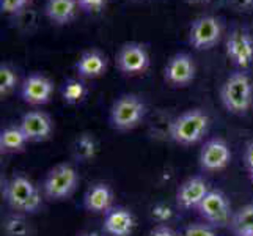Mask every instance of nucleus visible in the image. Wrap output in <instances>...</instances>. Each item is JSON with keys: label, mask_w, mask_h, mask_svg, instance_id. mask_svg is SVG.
Here are the masks:
<instances>
[{"label": "nucleus", "mask_w": 253, "mask_h": 236, "mask_svg": "<svg viewBox=\"0 0 253 236\" xmlns=\"http://www.w3.org/2000/svg\"><path fill=\"white\" fill-rule=\"evenodd\" d=\"M220 99L225 109L234 115H244L252 107L253 87L250 77L242 73H233L222 85Z\"/></svg>", "instance_id": "1"}, {"label": "nucleus", "mask_w": 253, "mask_h": 236, "mask_svg": "<svg viewBox=\"0 0 253 236\" xmlns=\"http://www.w3.org/2000/svg\"><path fill=\"white\" fill-rule=\"evenodd\" d=\"M208 126L209 117L206 113L200 109H192L181 113L179 117L171 121L169 126V133L176 143L192 145L205 137V134L208 133Z\"/></svg>", "instance_id": "2"}, {"label": "nucleus", "mask_w": 253, "mask_h": 236, "mask_svg": "<svg viewBox=\"0 0 253 236\" xmlns=\"http://www.w3.org/2000/svg\"><path fill=\"white\" fill-rule=\"evenodd\" d=\"M3 195L16 211L33 213L41 205L40 190L37 186H33V183L29 178L22 177V175H16L10 181L5 183Z\"/></svg>", "instance_id": "3"}, {"label": "nucleus", "mask_w": 253, "mask_h": 236, "mask_svg": "<svg viewBox=\"0 0 253 236\" xmlns=\"http://www.w3.org/2000/svg\"><path fill=\"white\" fill-rule=\"evenodd\" d=\"M146 107L135 94H125L113 102L110 110V123L118 131H129L143 120Z\"/></svg>", "instance_id": "4"}, {"label": "nucleus", "mask_w": 253, "mask_h": 236, "mask_svg": "<svg viewBox=\"0 0 253 236\" xmlns=\"http://www.w3.org/2000/svg\"><path fill=\"white\" fill-rule=\"evenodd\" d=\"M222 37V22L219 17L203 14L194 19L189 30V43L198 50L211 49Z\"/></svg>", "instance_id": "5"}, {"label": "nucleus", "mask_w": 253, "mask_h": 236, "mask_svg": "<svg viewBox=\"0 0 253 236\" xmlns=\"http://www.w3.org/2000/svg\"><path fill=\"white\" fill-rule=\"evenodd\" d=\"M77 181H79V177L73 165L60 164L49 172L42 189H44L46 197L52 200H62L73 194Z\"/></svg>", "instance_id": "6"}, {"label": "nucleus", "mask_w": 253, "mask_h": 236, "mask_svg": "<svg viewBox=\"0 0 253 236\" xmlns=\"http://www.w3.org/2000/svg\"><path fill=\"white\" fill-rule=\"evenodd\" d=\"M226 55L241 69L253 62V38L246 27H234L226 37Z\"/></svg>", "instance_id": "7"}, {"label": "nucleus", "mask_w": 253, "mask_h": 236, "mask_svg": "<svg viewBox=\"0 0 253 236\" xmlns=\"http://www.w3.org/2000/svg\"><path fill=\"white\" fill-rule=\"evenodd\" d=\"M117 66L123 74H140L150 66V55L140 43H126L117 54Z\"/></svg>", "instance_id": "8"}, {"label": "nucleus", "mask_w": 253, "mask_h": 236, "mask_svg": "<svg viewBox=\"0 0 253 236\" xmlns=\"http://www.w3.org/2000/svg\"><path fill=\"white\" fill-rule=\"evenodd\" d=\"M198 213L212 225H225L230 222L231 208L220 190H209L203 202L198 205Z\"/></svg>", "instance_id": "9"}, {"label": "nucleus", "mask_w": 253, "mask_h": 236, "mask_svg": "<svg viewBox=\"0 0 253 236\" xmlns=\"http://www.w3.org/2000/svg\"><path fill=\"white\" fill-rule=\"evenodd\" d=\"M164 76H165V81L174 87L187 85L189 82L194 81V77H195L194 60H192L190 55L184 54V52L174 54L167 62V65H165Z\"/></svg>", "instance_id": "10"}, {"label": "nucleus", "mask_w": 253, "mask_h": 236, "mask_svg": "<svg viewBox=\"0 0 253 236\" xmlns=\"http://www.w3.org/2000/svg\"><path fill=\"white\" fill-rule=\"evenodd\" d=\"M231 159L230 146L222 139H211L208 141L200 153V164L205 170H222L228 165Z\"/></svg>", "instance_id": "11"}, {"label": "nucleus", "mask_w": 253, "mask_h": 236, "mask_svg": "<svg viewBox=\"0 0 253 236\" xmlns=\"http://www.w3.org/2000/svg\"><path fill=\"white\" fill-rule=\"evenodd\" d=\"M19 128L25 134L29 142H40L47 139L52 133V121L44 112L32 110L24 113Z\"/></svg>", "instance_id": "12"}, {"label": "nucleus", "mask_w": 253, "mask_h": 236, "mask_svg": "<svg viewBox=\"0 0 253 236\" xmlns=\"http://www.w3.org/2000/svg\"><path fill=\"white\" fill-rule=\"evenodd\" d=\"M52 90H54V85L46 76L32 74L24 81L21 94L25 102L32 104V106H40L50 99Z\"/></svg>", "instance_id": "13"}, {"label": "nucleus", "mask_w": 253, "mask_h": 236, "mask_svg": "<svg viewBox=\"0 0 253 236\" xmlns=\"http://www.w3.org/2000/svg\"><path fill=\"white\" fill-rule=\"evenodd\" d=\"M134 227V214L126 208H110L104 216V230L112 236H129Z\"/></svg>", "instance_id": "14"}, {"label": "nucleus", "mask_w": 253, "mask_h": 236, "mask_svg": "<svg viewBox=\"0 0 253 236\" xmlns=\"http://www.w3.org/2000/svg\"><path fill=\"white\" fill-rule=\"evenodd\" d=\"M208 185L203 178L194 177L184 181L178 189L176 202L181 208H198V205L203 202V198L208 195Z\"/></svg>", "instance_id": "15"}, {"label": "nucleus", "mask_w": 253, "mask_h": 236, "mask_svg": "<svg viewBox=\"0 0 253 236\" xmlns=\"http://www.w3.org/2000/svg\"><path fill=\"white\" fill-rule=\"evenodd\" d=\"M112 202H113L112 189L107 185H104V183L93 185L85 192L84 197V205L91 213H107L110 208H113Z\"/></svg>", "instance_id": "16"}, {"label": "nucleus", "mask_w": 253, "mask_h": 236, "mask_svg": "<svg viewBox=\"0 0 253 236\" xmlns=\"http://www.w3.org/2000/svg\"><path fill=\"white\" fill-rule=\"evenodd\" d=\"M107 68V58L98 50H86L76 63V71L81 77L93 79L104 74Z\"/></svg>", "instance_id": "17"}, {"label": "nucleus", "mask_w": 253, "mask_h": 236, "mask_svg": "<svg viewBox=\"0 0 253 236\" xmlns=\"http://www.w3.org/2000/svg\"><path fill=\"white\" fill-rule=\"evenodd\" d=\"M77 0H47L46 3V16L57 24H68L76 14Z\"/></svg>", "instance_id": "18"}, {"label": "nucleus", "mask_w": 253, "mask_h": 236, "mask_svg": "<svg viewBox=\"0 0 253 236\" xmlns=\"http://www.w3.org/2000/svg\"><path fill=\"white\" fill-rule=\"evenodd\" d=\"M27 142V137L19 126H8L0 133V150L2 153L21 151Z\"/></svg>", "instance_id": "19"}, {"label": "nucleus", "mask_w": 253, "mask_h": 236, "mask_svg": "<svg viewBox=\"0 0 253 236\" xmlns=\"http://www.w3.org/2000/svg\"><path fill=\"white\" fill-rule=\"evenodd\" d=\"M231 225L238 235H253V205L241 208L231 219Z\"/></svg>", "instance_id": "20"}, {"label": "nucleus", "mask_w": 253, "mask_h": 236, "mask_svg": "<svg viewBox=\"0 0 253 236\" xmlns=\"http://www.w3.org/2000/svg\"><path fill=\"white\" fill-rule=\"evenodd\" d=\"M96 150H98V146H96V141H94L91 136H88V134H82L76 141L74 154H76L77 159H81V161H90V159H93V157H94Z\"/></svg>", "instance_id": "21"}, {"label": "nucleus", "mask_w": 253, "mask_h": 236, "mask_svg": "<svg viewBox=\"0 0 253 236\" xmlns=\"http://www.w3.org/2000/svg\"><path fill=\"white\" fill-rule=\"evenodd\" d=\"M62 94H63V99L68 104H77L84 99V96L86 94V89L81 81L69 79V81L63 85Z\"/></svg>", "instance_id": "22"}, {"label": "nucleus", "mask_w": 253, "mask_h": 236, "mask_svg": "<svg viewBox=\"0 0 253 236\" xmlns=\"http://www.w3.org/2000/svg\"><path fill=\"white\" fill-rule=\"evenodd\" d=\"M29 232V224L21 216H10L5 222V233L8 236H27Z\"/></svg>", "instance_id": "23"}, {"label": "nucleus", "mask_w": 253, "mask_h": 236, "mask_svg": "<svg viewBox=\"0 0 253 236\" xmlns=\"http://www.w3.org/2000/svg\"><path fill=\"white\" fill-rule=\"evenodd\" d=\"M16 84H17V76L14 73V69L8 65L0 66V94L5 96L8 93H11Z\"/></svg>", "instance_id": "24"}, {"label": "nucleus", "mask_w": 253, "mask_h": 236, "mask_svg": "<svg viewBox=\"0 0 253 236\" xmlns=\"http://www.w3.org/2000/svg\"><path fill=\"white\" fill-rule=\"evenodd\" d=\"M181 236H217L215 232L209 225L203 224H190L182 230Z\"/></svg>", "instance_id": "25"}, {"label": "nucleus", "mask_w": 253, "mask_h": 236, "mask_svg": "<svg viewBox=\"0 0 253 236\" xmlns=\"http://www.w3.org/2000/svg\"><path fill=\"white\" fill-rule=\"evenodd\" d=\"M29 0H0V10L6 14H14L21 11Z\"/></svg>", "instance_id": "26"}, {"label": "nucleus", "mask_w": 253, "mask_h": 236, "mask_svg": "<svg viewBox=\"0 0 253 236\" xmlns=\"http://www.w3.org/2000/svg\"><path fill=\"white\" fill-rule=\"evenodd\" d=\"M171 216H173V211H171L170 206L164 205V203H158V205L153 206V217L156 221L167 222V221L171 219Z\"/></svg>", "instance_id": "27"}, {"label": "nucleus", "mask_w": 253, "mask_h": 236, "mask_svg": "<svg viewBox=\"0 0 253 236\" xmlns=\"http://www.w3.org/2000/svg\"><path fill=\"white\" fill-rule=\"evenodd\" d=\"M225 5L238 13L253 11V0H225Z\"/></svg>", "instance_id": "28"}, {"label": "nucleus", "mask_w": 253, "mask_h": 236, "mask_svg": "<svg viewBox=\"0 0 253 236\" xmlns=\"http://www.w3.org/2000/svg\"><path fill=\"white\" fill-rule=\"evenodd\" d=\"M77 5H79L84 11H99L101 8L106 5V0H77Z\"/></svg>", "instance_id": "29"}, {"label": "nucleus", "mask_w": 253, "mask_h": 236, "mask_svg": "<svg viewBox=\"0 0 253 236\" xmlns=\"http://www.w3.org/2000/svg\"><path fill=\"white\" fill-rule=\"evenodd\" d=\"M150 236H178V235L174 233L170 227L161 225V227H156V229L150 233Z\"/></svg>", "instance_id": "30"}, {"label": "nucleus", "mask_w": 253, "mask_h": 236, "mask_svg": "<svg viewBox=\"0 0 253 236\" xmlns=\"http://www.w3.org/2000/svg\"><path fill=\"white\" fill-rule=\"evenodd\" d=\"M244 161H246L247 167H253V141L247 145L246 148V153H244Z\"/></svg>", "instance_id": "31"}, {"label": "nucleus", "mask_w": 253, "mask_h": 236, "mask_svg": "<svg viewBox=\"0 0 253 236\" xmlns=\"http://www.w3.org/2000/svg\"><path fill=\"white\" fill-rule=\"evenodd\" d=\"M184 2L189 5H206L211 2V0H184Z\"/></svg>", "instance_id": "32"}, {"label": "nucleus", "mask_w": 253, "mask_h": 236, "mask_svg": "<svg viewBox=\"0 0 253 236\" xmlns=\"http://www.w3.org/2000/svg\"><path fill=\"white\" fill-rule=\"evenodd\" d=\"M82 236H99V235H96V233H86V235H82Z\"/></svg>", "instance_id": "33"}, {"label": "nucleus", "mask_w": 253, "mask_h": 236, "mask_svg": "<svg viewBox=\"0 0 253 236\" xmlns=\"http://www.w3.org/2000/svg\"><path fill=\"white\" fill-rule=\"evenodd\" d=\"M249 172H250V178L253 180V167H250V169H249Z\"/></svg>", "instance_id": "34"}, {"label": "nucleus", "mask_w": 253, "mask_h": 236, "mask_svg": "<svg viewBox=\"0 0 253 236\" xmlns=\"http://www.w3.org/2000/svg\"><path fill=\"white\" fill-rule=\"evenodd\" d=\"M132 2H143V0H132Z\"/></svg>", "instance_id": "35"}, {"label": "nucleus", "mask_w": 253, "mask_h": 236, "mask_svg": "<svg viewBox=\"0 0 253 236\" xmlns=\"http://www.w3.org/2000/svg\"><path fill=\"white\" fill-rule=\"evenodd\" d=\"M239 236H253V235H239Z\"/></svg>", "instance_id": "36"}]
</instances>
